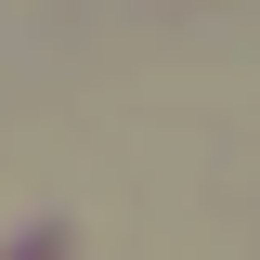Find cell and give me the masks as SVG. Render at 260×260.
Here are the masks:
<instances>
[]
</instances>
